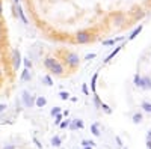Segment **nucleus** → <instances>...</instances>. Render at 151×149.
I'll return each instance as SVG.
<instances>
[{
  "mask_svg": "<svg viewBox=\"0 0 151 149\" xmlns=\"http://www.w3.org/2000/svg\"><path fill=\"white\" fill-rule=\"evenodd\" d=\"M95 57H97L95 53H89V54H86V56H85V60H92V59H95Z\"/></svg>",
  "mask_w": 151,
  "mask_h": 149,
  "instance_id": "31",
  "label": "nucleus"
},
{
  "mask_svg": "<svg viewBox=\"0 0 151 149\" xmlns=\"http://www.w3.org/2000/svg\"><path fill=\"white\" fill-rule=\"evenodd\" d=\"M147 148L151 149V140H147Z\"/></svg>",
  "mask_w": 151,
  "mask_h": 149,
  "instance_id": "38",
  "label": "nucleus"
},
{
  "mask_svg": "<svg viewBox=\"0 0 151 149\" xmlns=\"http://www.w3.org/2000/svg\"><path fill=\"white\" fill-rule=\"evenodd\" d=\"M3 17V5H2V0H0V18Z\"/></svg>",
  "mask_w": 151,
  "mask_h": 149,
  "instance_id": "34",
  "label": "nucleus"
},
{
  "mask_svg": "<svg viewBox=\"0 0 151 149\" xmlns=\"http://www.w3.org/2000/svg\"><path fill=\"white\" fill-rule=\"evenodd\" d=\"M124 38H122V36H119V38H115V39H106V41H103V45L104 47H110V45H115L116 42H119V41H122Z\"/></svg>",
  "mask_w": 151,
  "mask_h": 149,
  "instance_id": "12",
  "label": "nucleus"
},
{
  "mask_svg": "<svg viewBox=\"0 0 151 149\" xmlns=\"http://www.w3.org/2000/svg\"><path fill=\"white\" fill-rule=\"evenodd\" d=\"M21 65H24V68H27V69H30V71H32V68H33V63H32V60H30L29 57H24L23 62H21Z\"/></svg>",
  "mask_w": 151,
  "mask_h": 149,
  "instance_id": "17",
  "label": "nucleus"
},
{
  "mask_svg": "<svg viewBox=\"0 0 151 149\" xmlns=\"http://www.w3.org/2000/svg\"><path fill=\"white\" fill-rule=\"evenodd\" d=\"M121 48H124V47H122V45H118V47H116V48L113 50V51H112V53H110V54H109V56L106 57V60H104V63H109V62H110V60H112L113 57H115V56H116V54H118V53L121 51Z\"/></svg>",
  "mask_w": 151,
  "mask_h": 149,
  "instance_id": "11",
  "label": "nucleus"
},
{
  "mask_svg": "<svg viewBox=\"0 0 151 149\" xmlns=\"http://www.w3.org/2000/svg\"><path fill=\"white\" fill-rule=\"evenodd\" d=\"M100 107L103 108V111H104L106 115H112V108H110V107H109L106 103H101V106H100Z\"/></svg>",
  "mask_w": 151,
  "mask_h": 149,
  "instance_id": "25",
  "label": "nucleus"
},
{
  "mask_svg": "<svg viewBox=\"0 0 151 149\" xmlns=\"http://www.w3.org/2000/svg\"><path fill=\"white\" fill-rule=\"evenodd\" d=\"M124 149H127V148H124Z\"/></svg>",
  "mask_w": 151,
  "mask_h": 149,
  "instance_id": "41",
  "label": "nucleus"
},
{
  "mask_svg": "<svg viewBox=\"0 0 151 149\" xmlns=\"http://www.w3.org/2000/svg\"><path fill=\"white\" fill-rule=\"evenodd\" d=\"M62 56H64V65L67 68V71H74V69H77L79 65H80V57L77 53H74V51H59Z\"/></svg>",
  "mask_w": 151,
  "mask_h": 149,
  "instance_id": "2",
  "label": "nucleus"
},
{
  "mask_svg": "<svg viewBox=\"0 0 151 149\" xmlns=\"http://www.w3.org/2000/svg\"><path fill=\"white\" fill-rule=\"evenodd\" d=\"M74 123H76V128L77 130H83L85 128V122L82 119H74Z\"/></svg>",
  "mask_w": 151,
  "mask_h": 149,
  "instance_id": "24",
  "label": "nucleus"
},
{
  "mask_svg": "<svg viewBox=\"0 0 151 149\" xmlns=\"http://www.w3.org/2000/svg\"><path fill=\"white\" fill-rule=\"evenodd\" d=\"M83 149H92L91 146H83Z\"/></svg>",
  "mask_w": 151,
  "mask_h": 149,
  "instance_id": "40",
  "label": "nucleus"
},
{
  "mask_svg": "<svg viewBox=\"0 0 151 149\" xmlns=\"http://www.w3.org/2000/svg\"><path fill=\"white\" fill-rule=\"evenodd\" d=\"M20 99H21L23 107H26V108H32V107H35V95H33L30 91L24 89V91L21 92Z\"/></svg>",
  "mask_w": 151,
  "mask_h": 149,
  "instance_id": "3",
  "label": "nucleus"
},
{
  "mask_svg": "<svg viewBox=\"0 0 151 149\" xmlns=\"http://www.w3.org/2000/svg\"><path fill=\"white\" fill-rule=\"evenodd\" d=\"M42 65H44V68L48 71V74H52V76L62 77V76H65V74H67V68H65V65L62 63L60 60H58L56 57H50V56L44 57Z\"/></svg>",
  "mask_w": 151,
  "mask_h": 149,
  "instance_id": "1",
  "label": "nucleus"
},
{
  "mask_svg": "<svg viewBox=\"0 0 151 149\" xmlns=\"http://www.w3.org/2000/svg\"><path fill=\"white\" fill-rule=\"evenodd\" d=\"M50 143H52L53 148H59L62 145V139L59 137V135H53V137L50 139Z\"/></svg>",
  "mask_w": 151,
  "mask_h": 149,
  "instance_id": "13",
  "label": "nucleus"
},
{
  "mask_svg": "<svg viewBox=\"0 0 151 149\" xmlns=\"http://www.w3.org/2000/svg\"><path fill=\"white\" fill-rule=\"evenodd\" d=\"M62 119H64V115H62V113L56 115V116H55V125H58V127H59V123L62 122Z\"/></svg>",
  "mask_w": 151,
  "mask_h": 149,
  "instance_id": "27",
  "label": "nucleus"
},
{
  "mask_svg": "<svg viewBox=\"0 0 151 149\" xmlns=\"http://www.w3.org/2000/svg\"><path fill=\"white\" fill-rule=\"evenodd\" d=\"M141 77L142 76H141V74H137V72L134 74V77H133V84L136 86V88H139V86H141Z\"/></svg>",
  "mask_w": 151,
  "mask_h": 149,
  "instance_id": "22",
  "label": "nucleus"
},
{
  "mask_svg": "<svg viewBox=\"0 0 151 149\" xmlns=\"http://www.w3.org/2000/svg\"><path fill=\"white\" fill-rule=\"evenodd\" d=\"M82 92H83L85 95L89 96V92H91V91H89V88H88V83H83V84H82Z\"/></svg>",
  "mask_w": 151,
  "mask_h": 149,
  "instance_id": "29",
  "label": "nucleus"
},
{
  "mask_svg": "<svg viewBox=\"0 0 151 149\" xmlns=\"http://www.w3.org/2000/svg\"><path fill=\"white\" fill-rule=\"evenodd\" d=\"M141 32H142V26H137V27H136V29H134V30L132 32V35L129 36V39H130V41H133V39L136 38V36L141 33Z\"/></svg>",
  "mask_w": 151,
  "mask_h": 149,
  "instance_id": "18",
  "label": "nucleus"
},
{
  "mask_svg": "<svg viewBox=\"0 0 151 149\" xmlns=\"http://www.w3.org/2000/svg\"><path fill=\"white\" fill-rule=\"evenodd\" d=\"M82 146H91V148H94L95 142L94 140H82Z\"/></svg>",
  "mask_w": 151,
  "mask_h": 149,
  "instance_id": "28",
  "label": "nucleus"
},
{
  "mask_svg": "<svg viewBox=\"0 0 151 149\" xmlns=\"http://www.w3.org/2000/svg\"><path fill=\"white\" fill-rule=\"evenodd\" d=\"M2 80H3V68L0 66V81H2Z\"/></svg>",
  "mask_w": 151,
  "mask_h": 149,
  "instance_id": "35",
  "label": "nucleus"
},
{
  "mask_svg": "<svg viewBox=\"0 0 151 149\" xmlns=\"http://www.w3.org/2000/svg\"><path fill=\"white\" fill-rule=\"evenodd\" d=\"M70 99H71L73 103H77V96H73V98H70Z\"/></svg>",
  "mask_w": 151,
  "mask_h": 149,
  "instance_id": "39",
  "label": "nucleus"
},
{
  "mask_svg": "<svg viewBox=\"0 0 151 149\" xmlns=\"http://www.w3.org/2000/svg\"><path fill=\"white\" fill-rule=\"evenodd\" d=\"M20 80L24 83V81H30L32 80V71L27 69V68H24L23 72H21V76H20Z\"/></svg>",
  "mask_w": 151,
  "mask_h": 149,
  "instance_id": "8",
  "label": "nucleus"
},
{
  "mask_svg": "<svg viewBox=\"0 0 151 149\" xmlns=\"http://www.w3.org/2000/svg\"><path fill=\"white\" fill-rule=\"evenodd\" d=\"M147 140H151V130L147 133Z\"/></svg>",
  "mask_w": 151,
  "mask_h": 149,
  "instance_id": "36",
  "label": "nucleus"
},
{
  "mask_svg": "<svg viewBox=\"0 0 151 149\" xmlns=\"http://www.w3.org/2000/svg\"><path fill=\"white\" fill-rule=\"evenodd\" d=\"M35 106L38 107V108H42V107H45L47 106V98L45 96H35Z\"/></svg>",
  "mask_w": 151,
  "mask_h": 149,
  "instance_id": "9",
  "label": "nucleus"
},
{
  "mask_svg": "<svg viewBox=\"0 0 151 149\" xmlns=\"http://www.w3.org/2000/svg\"><path fill=\"white\" fill-rule=\"evenodd\" d=\"M97 80H98V72H95L92 76V78H91V91L94 93L97 92Z\"/></svg>",
  "mask_w": 151,
  "mask_h": 149,
  "instance_id": "14",
  "label": "nucleus"
},
{
  "mask_svg": "<svg viewBox=\"0 0 151 149\" xmlns=\"http://www.w3.org/2000/svg\"><path fill=\"white\" fill-rule=\"evenodd\" d=\"M70 122H71V119H64L60 123H59V127L62 128V130H65V128H68L70 127Z\"/></svg>",
  "mask_w": 151,
  "mask_h": 149,
  "instance_id": "26",
  "label": "nucleus"
},
{
  "mask_svg": "<svg viewBox=\"0 0 151 149\" xmlns=\"http://www.w3.org/2000/svg\"><path fill=\"white\" fill-rule=\"evenodd\" d=\"M6 110H8V104H5V103H0V113H5Z\"/></svg>",
  "mask_w": 151,
  "mask_h": 149,
  "instance_id": "30",
  "label": "nucleus"
},
{
  "mask_svg": "<svg viewBox=\"0 0 151 149\" xmlns=\"http://www.w3.org/2000/svg\"><path fill=\"white\" fill-rule=\"evenodd\" d=\"M91 36H92V32L91 30H80L76 33L74 36V42L79 44V45H85L91 41Z\"/></svg>",
  "mask_w": 151,
  "mask_h": 149,
  "instance_id": "4",
  "label": "nucleus"
},
{
  "mask_svg": "<svg viewBox=\"0 0 151 149\" xmlns=\"http://www.w3.org/2000/svg\"><path fill=\"white\" fill-rule=\"evenodd\" d=\"M2 149H17V145H14V143H8V145H5Z\"/></svg>",
  "mask_w": 151,
  "mask_h": 149,
  "instance_id": "32",
  "label": "nucleus"
},
{
  "mask_svg": "<svg viewBox=\"0 0 151 149\" xmlns=\"http://www.w3.org/2000/svg\"><path fill=\"white\" fill-rule=\"evenodd\" d=\"M14 15L23 23V24H29V18L26 17V14H24V11L21 8L20 3H14Z\"/></svg>",
  "mask_w": 151,
  "mask_h": 149,
  "instance_id": "6",
  "label": "nucleus"
},
{
  "mask_svg": "<svg viewBox=\"0 0 151 149\" xmlns=\"http://www.w3.org/2000/svg\"><path fill=\"white\" fill-rule=\"evenodd\" d=\"M141 89L144 91H151V78L150 77H141V86H139Z\"/></svg>",
  "mask_w": 151,
  "mask_h": 149,
  "instance_id": "7",
  "label": "nucleus"
},
{
  "mask_svg": "<svg viewBox=\"0 0 151 149\" xmlns=\"http://www.w3.org/2000/svg\"><path fill=\"white\" fill-rule=\"evenodd\" d=\"M91 133H92V135H95V137H100V128H98V123L95 122V123H92L91 125Z\"/></svg>",
  "mask_w": 151,
  "mask_h": 149,
  "instance_id": "15",
  "label": "nucleus"
},
{
  "mask_svg": "<svg viewBox=\"0 0 151 149\" xmlns=\"http://www.w3.org/2000/svg\"><path fill=\"white\" fill-rule=\"evenodd\" d=\"M92 98H94V106H95V108H100V106H101V103H103L101 99H100V96H98L97 93H94Z\"/></svg>",
  "mask_w": 151,
  "mask_h": 149,
  "instance_id": "23",
  "label": "nucleus"
},
{
  "mask_svg": "<svg viewBox=\"0 0 151 149\" xmlns=\"http://www.w3.org/2000/svg\"><path fill=\"white\" fill-rule=\"evenodd\" d=\"M41 81H42V84L48 86V88H52V86L55 84V83H53V78H52V74H44L42 78H41Z\"/></svg>",
  "mask_w": 151,
  "mask_h": 149,
  "instance_id": "10",
  "label": "nucleus"
},
{
  "mask_svg": "<svg viewBox=\"0 0 151 149\" xmlns=\"http://www.w3.org/2000/svg\"><path fill=\"white\" fill-rule=\"evenodd\" d=\"M21 62H23L21 51L18 48H14V50H12V56H11V66H12V69L18 71L21 68Z\"/></svg>",
  "mask_w": 151,
  "mask_h": 149,
  "instance_id": "5",
  "label": "nucleus"
},
{
  "mask_svg": "<svg viewBox=\"0 0 151 149\" xmlns=\"http://www.w3.org/2000/svg\"><path fill=\"white\" fill-rule=\"evenodd\" d=\"M142 120H144L142 113H134V115L132 116V122H133V123H141Z\"/></svg>",
  "mask_w": 151,
  "mask_h": 149,
  "instance_id": "16",
  "label": "nucleus"
},
{
  "mask_svg": "<svg viewBox=\"0 0 151 149\" xmlns=\"http://www.w3.org/2000/svg\"><path fill=\"white\" fill-rule=\"evenodd\" d=\"M141 107H142V110L145 111V113L151 115V103H148V101H144V103L141 104Z\"/></svg>",
  "mask_w": 151,
  "mask_h": 149,
  "instance_id": "19",
  "label": "nucleus"
},
{
  "mask_svg": "<svg viewBox=\"0 0 151 149\" xmlns=\"http://www.w3.org/2000/svg\"><path fill=\"white\" fill-rule=\"evenodd\" d=\"M59 113H62V107H53L52 110H50V116H52V118H55L56 115H59Z\"/></svg>",
  "mask_w": 151,
  "mask_h": 149,
  "instance_id": "21",
  "label": "nucleus"
},
{
  "mask_svg": "<svg viewBox=\"0 0 151 149\" xmlns=\"http://www.w3.org/2000/svg\"><path fill=\"white\" fill-rule=\"evenodd\" d=\"M116 143H118V146H122V142H121L119 137H116Z\"/></svg>",
  "mask_w": 151,
  "mask_h": 149,
  "instance_id": "37",
  "label": "nucleus"
},
{
  "mask_svg": "<svg viewBox=\"0 0 151 149\" xmlns=\"http://www.w3.org/2000/svg\"><path fill=\"white\" fill-rule=\"evenodd\" d=\"M70 92H67V91H60L59 92V98L62 99V101H68V99H70Z\"/></svg>",
  "mask_w": 151,
  "mask_h": 149,
  "instance_id": "20",
  "label": "nucleus"
},
{
  "mask_svg": "<svg viewBox=\"0 0 151 149\" xmlns=\"http://www.w3.org/2000/svg\"><path fill=\"white\" fill-rule=\"evenodd\" d=\"M33 143L36 145V148H40V149H42V145H41V142H38V139H36V137H33Z\"/></svg>",
  "mask_w": 151,
  "mask_h": 149,
  "instance_id": "33",
  "label": "nucleus"
}]
</instances>
